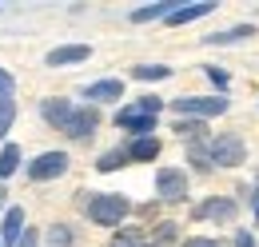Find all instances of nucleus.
I'll use <instances>...</instances> for the list:
<instances>
[{"mask_svg":"<svg viewBox=\"0 0 259 247\" xmlns=\"http://www.w3.org/2000/svg\"><path fill=\"white\" fill-rule=\"evenodd\" d=\"M171 8H176L171 0H160V4H144V8H136V12H132L128 20H132V24H148V20H163V16L171 12Z\"/></svg>","mask_w":259,"mask_h":247,"instance_id":"obj_16","label":"nucleus"},{"mask_svg":"<svg viewBox=\"0 0 259 247\" xmlns=\"http://www.w3.org/2000/svg\"><path fill=\"white\" fill-rule=\"evenodd\" d=\"M92 56V48L88 44H60V48H52L48 56H44V64L48 68H64V64H80Z\"/></svg>","mask_w":259,"mask_h":247,"instance_id":"obj_12","label":"nucleus"},{"mask_svg":"<svg viewBox=\"0 0 259 247\" xmlns=\"http://www.w3.org/2000/svg\"><path fill=\"white\" fill-rule=\"evenodd\" d=\"M184 247H227L220 239H203V235H195V239H184Z\"/></svg>","mask_w":259,"mask_h":247,"instance_id":"obj_30","label":"nucleus"},{"mask_svg":"<svg viewBox=\"0 0 259 247\" xmlns=\"http://www.w3.org/2000/svg\"><path fill=\"white\" fill-rule=\"evenodd\" d=\"M48 239H52V247H68L76 239V231H72L68 223H52V227H48Z\"/></svg>","mask_w":259,"mask_h":247,"instance_id":"obj_23","label":"nucleus"},{"mask_svg":"<svg viewBox=\"0 0 259 247\" xmlns=\"http://www.w3.org/2000/svg\"><path fill=\"white\" fill-rule=\"evenodd\" d=\"M80 208H84V216L100 223V227H120L124 219L132 216V199L128 195H120V191H88V195H80Z\"/></svg>","mask_w":259,"mask_h":247,"instance_id":"obj_1","label":"nucleus"},{"mask_svg":"<svg viewBox=\"0 0 259 247\" xmlns=\"http://www.w3.org/2000/svg\"><path fill=\"white\" fill-rule=\"evenodd\" d=\"M207 155H211V168H239L247 159V144L235 132H224L207 140Z\"/></svg>","mask_w":259,"mask_h":247,"instance_id":"obj_3","label":"nucleus"},{"mask_svg":"<svg viewBox=\"0 0 259 247\" xmlns=\"http://www.w3.org/2000/svg\"><path fill=\"white\" fill-rule=\"evenodd\" d=\"M124 163H132V159H128V148H112V152H104V155L96 159V172H104V176H108V172H120Z\"/></svg>","mask_w":259,"mask_h":247,"instance_id":"obj_19","label":"nucleus"},{"mask_svg":"<svg viewBox=\"0 0 259 247\" xmlns=\"http://www.w3.org/2000/svg\"><path fill=\"white\" fill-rule=\"evenodd\" d=\"M251 208H255V219H259V187L251 191Z\"/></svg>","mask_w":259,"mask_h":247,"instance_id":"obj_32","label":"nucleus"},{"mask_svg":"<svg viewBox=\"0 0 259 247\" xmlns=\"http://www.w3.org/2000/svg\"><path fill=\"white\" fill-rule=\"evenodd\" d=\"M136 108H140V112H148V116H160L163 100H160V96H140V100H136Z\"/></svg>","mask_w":259,"mask_h":247,"instance_id":"obj_27","label":"nucleus"},{"mask_svg":"<svg viewBox=\"0 0 259 247\" xmlns=\"http://www.w3.org/2000/svg\"><path fill=\"white\" fill-rule=\"evenodd\" d=\"M0 199H4V191H0Z\"/></svg>","mask_w":259,"mask_h":247,"instance_id":"obj_34","label":"nucleus"},{"mask_svg":"<svg viewBox=\"0 0 259 247\" xmlns=\"http://www.w3.org/2000/svg\"><path fill=\"white\" fill-rule=\"evenodd\" d=\"M72 112H76V104L64 100V96H48V100H40V116H44V124H52V128H60V132L68 128Z\"/></svg>","mask_w":259,"mask_h":247,"instance_id":"obj_10","label":"nucleus"},{"mask_svg":"<svg viewBox=\"0 0 259 247\" xmlns=\"http://www.w3.org/2000/svg\"><path fill=\"white\" fill-rule=\"evenodd\" d=\"M132 76L144 80V84H156V80H167V76H171V68H167V64H136Z\"/></svg>","mask_w":259,"mask_h":247,"instance_id":"obj_20","label":"nucleus"},{"mask_svg":"<svg viewBox=\"0 0 259 247\" xmlns=\"http://www.w3.org/2000/svg\"><path fill=\"white\" fill-rule=\"evenodd\" d=\"M156 191H160V203H184L188 199V176H184V168H160L156 172Z\"/></svg>","mask_w":259,"mask_h":247,"instance_id":"obj_5","label":"nucleus"},{"mask_svg":"<svg viewBox=\"0 0 259 247\" xmlns=\"http://www.w3.org/2000/svg\"><path fill=\"white\" fill-rule=\"evenodd\" d=\"M108 247H144V235H140V227H120Z\"/></svg>","mask_w":259,"mask_h":247,"instance_id":"obj_22","label":"nucleus"},{"mask_svg":"<svg viewBox=\"0 0 259 247\" xmlns=\"http://www.w3.org/2000/svg\"><path fill=\"white\" fill-rule=\"evenodd\" d=\"M199 72H203V76H207V80H211V84L220 88V96H224V88H227V72H224V68H215V64H207V68H199Z\"/></svg>","mask_w":259,"mask_h":247,"instance_id":"obj_26","label":"nucleus"},{"mask_svg":"<svg viewBox=\"0 0 259 247\" xmlns=\"http://www.w3.org/2000/svg\"><path fill=\"white\" fill-rule=\"evenodd\" d=\"M12 96H16V80L8 68H0V100H12Z\"/></svg>","mask_w":259,"mask_h":247,"instance_id":"obj_28","label":"nucleus"},{"mask_svg":"<svg viewBox=\"0 0 259 247\" xmlns=\"http://www.w3.org/2000/svg\"><path fill=\"white\" fill-rule=\"evenodd\" d=\"M20 159H24V155H20L16 144H4V148H0V180L16 176V172H20Z\"/></svg>","mask_w":259,"mask_h":247,"instance_id":"obj_18","label":"nucleus"},{"mask_svg":"<svg viewBox=\"0 0 259 247\" xmlns=\"http://www.w3.org/2000/svg\"><path fill=\"white\" fill-rule=\"evenodd\" d=\"M188 163L195 172H215L211 168V155H207V144H188Z\"/></svg>","mask_w":259,"mask_h":247,"instance_id":"obj_21","label":"nucleus"},{"mask_svg":"<svg viewBox=\"0 0 259 247\" xmlns=\"http://www.w3.org/2000/svg\"><path fill=\"white\" fill-rule=\"evenodd\" d=\"M239 212V203L235 199H227V195H207V199H199L192 208V219H215V223H227V219H235Z\"/></svg>","mask_w":259,"mask_h":247,"instance_id":"obj_6","label":"nucleus"},{"mask_svg":"<svg viewBox=\"0 0 259 247\" xmlns=\"http://www.w3.org/2000/svg\"><path fill=\"white\" fill-rule=\"evenodd\" d=\"M176 235H180V227H176L171 219H163L160 227H156V247H167L171 239H176Z\"/></svg>","mask_w":259,"mask_h":247,"instance_id":"obj_25","label":"nucleus"},{"mask_svg":"<svg viewBox=\"0 0 259 247\" xmlns=\"http://www.w3.org/2000/svg\"><path fill=\"white\" fill-rule=\"evenodd\" d=\"M12 120H16V100H0V140L8 136Z\"/></svg>","mask_w":259,"mask_h":247,"instance_id":"obj_24","label":"nucleus"},{"mask_svg":"<svg viewBox=\"0 0 259 247\" xmlns=\"http://www.w3.org/2000/svg\"><path fill=\"white\" fill-rule=\"evenodd\" d=\"M16 247H40V231H36V227H24V235L16 239Z\"/></svg>","mask_w":259,"mask_h":247,"instance_id":"obj_29","label":"nucleus"},{"mask_svg":"<svg viewBox=\"0 0 259 247\" xmlns=\"http://www.w3.org/2000/svg\"><path fill=\"white\" fill-rule=\"evenodd\" d=\"M215 12V0H195V4H176L163 20L171 24V28H180V24H192V20H203V16H211Z\"/></svg>","mask_w":259,"mask_h":247,"instance_id":"obj_9","label":"nucleus"},{"mask_svg":"<svg viewBox=\"0 0 259 247\" xmlns=\"http://www.w3.org/2000/svg\"><path fill=\"white\" fill-rule=\"evenodd\" d=\"M96 128H100V112L96 108H76L72 120H68V128H64V136L68 140H92Z\"/></svg>","mask_w":259,"mask_h":247,"instance_id":"obj_8","label":"nucleus"},{"mask_svg":"<svg viewBox=\"0 0 259 247\" xmlns=\"http://www.w3.org/2000/svg\"><path fill=\"white\" fill-rule=\"evenodd\" d=\"M235 247H255V235L251 231H235Z\"/></svg>","mask_w":259,"mask_h":247,"instance_id":"obj_31","label":"nucleus"},{"mask_svg":"<svg viewBox=\"0 0 259 247\" xmlns=\"http://www.w3.org/2000/svg\"><path fill=\"white\" fill-rule=\"evenodd\" d=\"M176 136H180V140H188V144H203L207 124H203V120H176Z\"/></svg>","mask_w":259,"mask_h":247,"instance_id":"obj_17","label":"nucleus"},{"mask_svg":"<svg viewBox=\"0 0 259 247\" xmlns=\"http://www.w3.org/2000/svg\"><path fill=\"white\" fill-rule=\"evenodd\" d=\"M116 128L132 132V140H140V136H152V132H156V116H148V112H140V108L132 104V108H120V112H116Z\"/></svg>","mask_w":259,"mask_h":247,"instance_id":"obj_7","label":"nucleus"},{"mask_svg":"<svg viewBox=\"0 0 259 247\" xmlns=\"http://www.w3.org/2000/svg\"><path fill=\"white\" fill-rule=\"evenodd\" d=\"M20 235H24V208H8V212H4V223H0V243L16 247Z\"/></svg>","mask_w":259,"mask_h":247,"instance_id":"obj_13","label":"nucleus"},{"mask_svg":"<svg viewBox=\"0 0 259 247\" xmlns=\"http://www.w3.org/2000/svg\"><path fill=\"white\" fill-rule=\"evenodd\" d=\"M68 163H72L68 152H40L24 172H28V180H32V184H48V180H60V176H64Z\"/></svg>","mask_w":259,"mask_h":247,"instance_id":"obj_4","label":"nucleus"},{"mask_svg":"<svg viewBox=\"0 0 259 247\" xmlns=\"http://www.w3.org/2000/svg\"><path fill=\"white\" fill-rule=\"evenodd\" d=\"M120 96H124V80H96V84L84 88L88 108H92V104H116Z\"/></svg>","mask_w":259,"mask_h":247,"instance_id":"obj_11","label":"nucleus"},{"mask_svg":"<svg viewBox=\"0 0 259 247\" xmlns=\"http://www.w3.org/2000/svg\"><path fill=\"white\" fill-rule=\"evenodd\" d=\"M144 247H156V243H144Z\"/></svg>","mask_w":259,"mask_h":247,"instance_id":"obj_33","label":"nucleus"},{"mask_svg":"<svg viewBox=\"0 0 259 247\" xmlns=\"http://www.w3.org/2000/svg\"><path fill=\"white\" fill-rule=\"evenodd\" d=\"M124 148H128L132 163H152V159L160 155V140H156V136H140V140H132V144H124Z\"/></svg>","mask_w":259,"mask_h":247,"instance_id":"obj_14","label":"nucleus"},{"mask_svg":"<svg viewBox=\"0 0 259 247\" xmlns=\"http://www.w3.org/2000/svg\"><path fill=\"white\" fill-rule=\"evenodd\" d=\"M227 108H231V100L227 96H180V100H171V112L180 116V120H211V116H224Z\"/></svg>","mask_w":259,"mask_h":247,"instance_id":"obj_2","label":"nucleus"},{"mask_svg":"<svg viewBox=\"0 0 259 247\" xmlns=\"http://www.w3.org/2000/svg\"><path fill=\"white\" fill-rule=\"evenodd\" d=\"M251 36H255V24H235V28H227V32L203 36V44H239V40H251Z\"/></svg>","mask_w":259,"mask_h":247,"instance_id":"obj_15","label":"nucleus"}]
</instances>
